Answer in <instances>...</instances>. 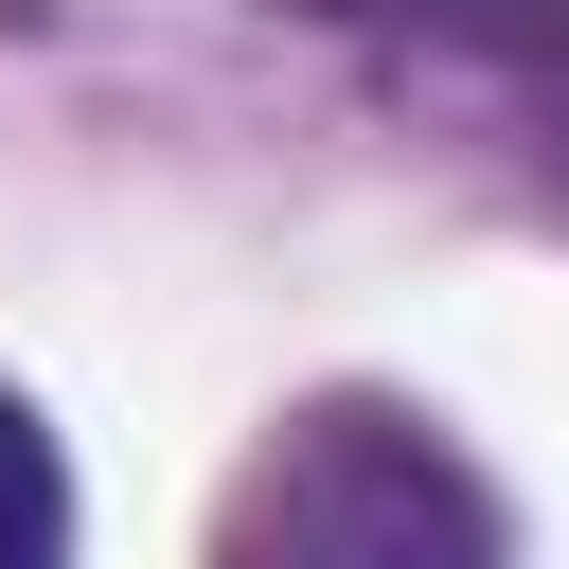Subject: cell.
Listing matches in <instances>:
<instances>
[{"instance_id":"obj_2","label":"cell","mask_w":569,"mask_h":569,"mask_svg":"<svg viewBox=\"0 0 569 569\" xmlns=\"http://www.w3.org/2000/svg\"><path fill=\"white\" fill-rule=\"evenodd\" d=\"M284 18H338V36H427V53H516V71H569V0H284Z\"/></svg>"},{"instance_id":"obj_3","label":"cell","mask_w":569,"mask_h":569,"mask_svg":"<svg viewBox=\"0 0 569 569\" xmlns=\"http://www.w3.org/2000/svg\"><path fill=\"white\" fill-rule=\"evenodd\" d=\"M0 569H71V462L18 391H0Z\"/></svg>"},{"instance_id":"obj_4","label":"cell","mask_w":569,"mask_h":569,"mask_svg":"<svg viewBox=\"0 0 569 569\" xmlns=\"http://www.w3.org/2000/svg\"><path fill=\"white\" fill-rule=\"evenodd\" d=\"M551 178H569V71H551Z\"/></svg>"},{"instance_id":"obj_1","label":"cell","mask_w":569,"mask_h":569,"mask_svg":"<svg viewBox=\"0 0 569 569\" xmlns=\"http://www.w3.org/2000/svg\"><path fill=\"white\" fill-rule=\"evenodd\" d=\"M213 569H516V516L409 391H320L231 462Z\"/></svg>"}]
</instances>
